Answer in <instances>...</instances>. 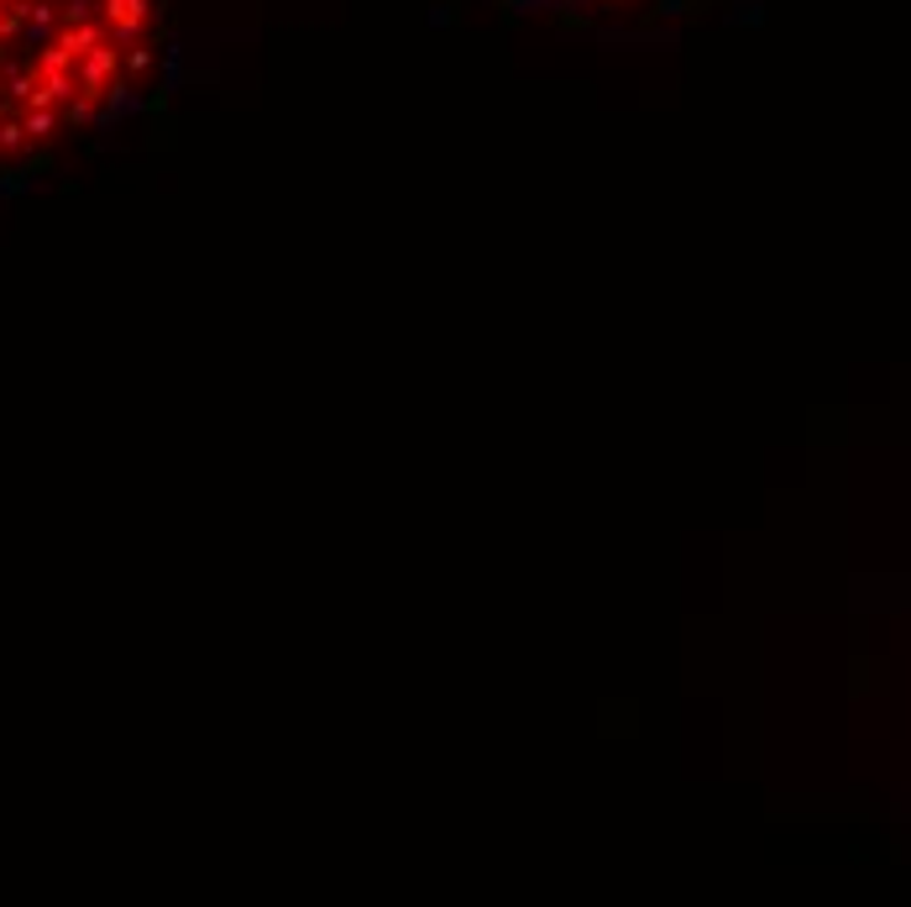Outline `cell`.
I'll list each match as a JSON object with an SVG mask.
<instances>
[{
    "instance_id": "cell-2",
    "label": "cell",
    "mask_w": 911,
    "mask_h": 907,
    "mask_svg": "<svg viewBox=\"0 0 911 907\" xmlns=\"http://www.w3.org/2000/svg\"><path fill=\"white\" fill-rule=\"evenodd\" d=\"M524 17H551V21H608V27H645V21H671L697 11L702 0H498Z\"/></svg>"
},
{
    "instance_id": "cell-1",
    "label": "cell",
    "mask_w": 911,
    "mask_h": 907,
    "mask_svg": "<svg viewBox=\"0 0 911 907\" xmlns=\"http://www.w3.org/2000/svg\"><path fill=\"white\" fill-rule=\"evenodd\" d=\"M168 0H0V163L121 116L158 74Z\"/></svg>"
}]
</instances>
